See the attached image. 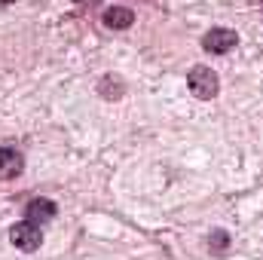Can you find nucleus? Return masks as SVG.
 I'll return each mask as SVG.
<instances>
[{"instance_id": "nucleus-1", "label": "nucleus", "mask_w": 263, "mask_h": 260, "mask_svg": "<svg viewBox=\"0 0 263 260\" xmlns=\"http://www.w3.org/2000/svg\"><path fill=\"white\" fill-rule=\"evenodd\" d=\"M187 86H190V92L196 95L199 101H211L217 95V89H220V77L208 65H196L187 73Z\"/></svg>"}, {"instance_id": "nucleus-9", "label": "nucleus", "mask_w": 263, "mask_h": 260, "mask_svg": "<svg viewBox=\"0 0 263 260\" xmlns=\"http://www.w3.org/2000/svg\"><path fill=\"white\" fill-rule=\"evenodd\" d=\"M77 3H92V0H77Z\"/></svg>"}, {"instance_id": "nucleus-4", "label": "nucleus", "mask_w": 263, "mask_h": 260, "mask_svg": "<svg viewBox=\"0 0 263 260\" xmlns=\"http://www.w3.org/2000/svg\"><path fill=\"white\" fill-rule=\"evenodd\" d=\"M25 172V156L18 147H0V181H15Z\"/></svg>"}, {"instance_id": "nucleus-7", "label": "nucleus", "mask_w": 263, "mask_h": 260, "mask_svg": "<svg viewBox=\"0 0 263 260\" xmlns=\"http://www.w3.org/2000/svg\"><path fill=\"white\" fill-rule=\"evenodd\" d=\"M123 89H126V83H123V77H117V73H107V77L98 80V92H101L107 101H120V98H123Z\"/></svg>"}, {"instance_id": "nucleus-8", "label": "nucleus", "mask_w": 263, "mask_h": 260, "mask_svg": "<svg viewBox=\"0 0 263 260\" xmlns=\"http://www.w3.org/2000/svg\"><path fill=\"white\" fill-rule=\"evenodd\" d=\"M227 248H230V233H223V230H214V233L208 236V254H211V257H220Z\"/></svg>"}, {"instance_id": "nucleus-5", "label": "nucleus", "mask_w": 263, "mask_h": 260, "mask_svg": "<svg viewBox=\"0 0 263 260\" xmlns=\"http://www.w3.org/2000/svg\"><path fill=\"white\" fill-rule=\"evenodd\" d=\"M55 214H59V205L52 199H43V196H37L25 205V220H34V224H46Z\"/></svg>"}, {"instance_id": "nucleus-3", "label": "nucleus", "mask_w": 263, "mask_h": 260, "mask_svg": "<svg viewBox=\"0 0 263 260\" xmlns=\"http://www.w3.org/2000/svg\"><path fill=\"white\" fill-rule=\"evenodd\" d=\"M236 43H239V34H236L233 28H211V31L202 37V49H205L208 55H223V52L236 49Z\"/></svg>"}, {"instance_id": "nucleus-6", "label": "nucleus", "mask_w": 263, "mask_h": 260, "mask_svg": "<svg viewBox=\"0 0 263 260\" xmlns=\"http://www.w3.org/2000/svg\"><path fill=\"white\" fill-rule=\"evenodd\" d=\"M101 22L110 31H126V28H132V22H135V12H132L129 6H107L104 15H101Z\"/></svg>"}, {"instance_id": "nucleus-2", "label": "nucleus", "mask_w": 263, "mask_h": 260, "mask_svg": "<svg viewBox=\"0 0 263 260\" xmlns=\"http://www.w3.org/2000/svg\"><path fill=\"white\" fill-rule=\"evenodd\" d=\"M9 242H12L18 251L31 254V251H37V248L43 245V230H40V224H34V220H18L15 227H9Z\"/></svg>"}]
</instances>
